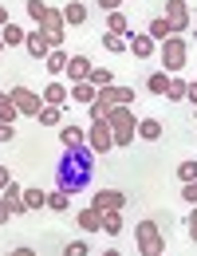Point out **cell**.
Returning a JSON list of instances; mask_svg holds the SVG:
<instances>
[{"label": "cell", "instance_id": "1", "mask_svg": "<svg viewBox=\"0 0 197 256\" xmlns=\"http://www.w3.org/2000/svg\"><path fill=\"white\" fill-rule=\"evenodd\" d=\"M95 150L91 146H79V150H67V158L60 162L56 178H60V190L79 193L83 186H91V170H95Z\"/></svg>", "mask_w": 197, "mask_h": 256}, {"label": "cell", "instance_id": "2", "mask_svg": "<svg viewBox=\"0 0 197 256\" xmlns=\"http://www.w3.org/2000/svg\"><path fill=\"white\" fill-rule=\"evenodd\" d=\"M106 126H110V134H114V146H130L134 134H138V122H134V110L130 106H114L110 114H106Z\"/></svg>", "mask_w": 197, "mask_h": 256}, {"label": "cell", "instance_id": "3", "mask_svg": "<svg viewBox=\"0 0 197 256\" xmlns=\"http://www.w3.org/2000/svg\"><path fill=\"white\" fill-rule=\"evenodd\" d=\"M134 240H138V252L142 256H162L166 252V236L154 221H138L134 224Z\"/></svg>", "mask_w": 197, "mask_h": 256}, {"label": "cell", "instance_id": "4", "mask_svg": "<svg viewBox=\"0 0 197 256\" xmlns=\"http://www.w3.org/2000/svg\"><path fill=\"white\" fill-rule=\"evenodd\" d=\"M190 60V44H186V36H170L162 44V71L166 75H178L182 67Z\"/></svg>", "mask_w": 197, "mask_h": 256}, {"label": "cell", "instance_id": "5", "mask_svg": "<svg viewBox=\"0 0 197 256\" xmlns=\"http://www.w3.org/2000/svg\"><path fill=\"white\" fill-rule=\"evenodd\" d=\"M36 28H40V32L48 36V44H52V48H60V44H64V32H67L64 8H48V16H44V20L36 24Z\"/></svg>", "mask_w": 197, "mask_h": 256}, {"label": "cell", "instance_id": "6", "mask_svg": "<svg viewBox=\"0 0 197 256\" xmlns=\"http://www.w3.org/2000/svg\"><path fill=\"white\" fill-rule=\"evenodd\" d=\"M8 95H12V102H16V110H20V114H28V118H40V110L48 106L44 95H36V91H28V87H12Z\"/></svg>", "mask_w": 197, "mask_h": 256}, {"label": "cell", "instance_id": "7", "mask_svg": "<svg viewBox=\"0 0 197 256\" xmlns=\"http://www.w3.org/2000/svg\"><path fill=\"white\" fill-rule=\"evenodd\" d=\"M87 146H91L95 154H110V150H114V134H110V126H106V122H91V130H87Z\"/></svg>", "mask_w": 197, "mask_h": 256}, {"label": "cell", "instance_id": "8", "mask_svg": "<svg viewBox=\"0 0 197 256\" xmlns=\"http://www.w3.org/2000/svg\"><path fill=\"white\" fill-rule=\"evenodd\" d=\"M166 20H170L174 36H182L190 28V4L186 0H166Z\"/></svg>", "mask_w": 197, "mask_h": 256}, {"label": "cell", "instance_id": "9", "mask_svg": "<svg viewBox=\"0 0 197 256\" xmlns=\"http://www.w3.org/2000/svg\"><path fill=\"white\" fill-rule=\"evenodd\" d=\"M126 205V193L122 190H98L95 197H91V209H98V213H114V209H122Z\"/></svg>", "mask_w": 197, "mask_h": 256}, {"label": "cell", "instance_id": "10", "mask_svg": "<svg viewBox=\"0 0 197 256\" xmlns=\"http://www.w3.org/2000/svg\"><path fill=\"white\" fill-rule=\"evenodd\" d=\"M24 52H28L32 60H48V56H52L56 48L48 44V36L40 32V28H36V32H28V40H24Z\"/></svg>", "mask_w": 197, "mask_h": 256}, {"label": "cell", "instance_id": "11", "mask_svg": "<svg viewBox=\"0 0 197 256\" xmlns=\"http://www.w3.org/2000/svg\"><path fill=\"white\" fill-rule=\"evenodd\" d=\"M126 44H130V52H134V60H150L154 56V40H150V32H130L126 36Z\"/></svg>", "mask_w": 197, "mask_h": 256}, {"label": "cell", "instance_id": "12", "mask_svg": "<svg viewBox=\"0 0 197 256\" xmlns=\"http://www.w3.org/2000/svg\"><path fill=\"white\" fill-rule=\"evenodd\" d=\"M44 102H48V106H67V102H71V87L60 83V79H52V83L44 87Z\"/></svg>", "mask_w": 197, "mask_h": 256}, {"label": "cell", "instance_id": "13", "mask_svg": "<svg viewBox=\"0 0 197 256\" xmlns=\"http://www.w3.org/2000/svg\"><path fill=\"white\" fill-rule=\"evenodd\" d=\"M60 142H64V150H79V146H87V130L75 126V122H64L60 126Z\"/></svg>", "mask_w": 197, "mask_h": 256}, {"label": "cell", "instance_id": "14", "mask_svg": "<svg viewBox=\"0 0 197 256\" xmlns=\"http://www.w3.org/2000/svg\"><path fill=\"white\" fill-rule=\"evenodd\" d=\"M87 110H91V122H106V114L114 110V98H110V91L102 87V91H98V95H95V102H91Z\"/></svg>", "mask_w": 197, "mask_h": 256}, {"label": "cell", "instance_id": "15", "mask_svg": "<svg viewBox=\"0 0 197 256\" xmlns=\"http://www.w3.org/2000/svg\"><path fill=\"white\" fill-rule=\"evenodd\" d=\"M75 224H79L83 232H102V213L87 205V209H79V213H75Z\"/></svg>", "mask_w": 197, "mask_h": 256}, {"label": "cell", "instance_id": "16", "mask_svg": "<svg viewBox=\"0 0 197 256\" xmlns=\"http://www.w3.org/2000/svg\"><path fill=\"white\" fill-rule=\"evenodd\" d=\"M67 64H71V56H67L64 48H56V52H52V56H48V60H44V71H48V75H56V79H60V75H67Z\"/></svg>", "mask_w": 197, "mask_h": 256}, {"label": "cell", "instance_id": "17", "mask_svg": "<svg viewBox=\"0 0 197 256\" xmlns=\"http://www.w3.org/2000/svg\"><path fill=\"white\" fill-rule=\"evenodd\" d=\"M67 75H71V83H87V75H91V60H87V56H71Z\"/></svg>", "mask_w": 197, "mask_h": 256}, {"label": "cell", "instance_id": "18", "mask_svg": "<svg viewBox=\"0 0 197 256\" xmlns=\"http://www.w3.org/2000/svg\"><path fill=\"white\" fill-rule=\"evenodd\" d=\"M0 40H4V48H24V40H28V32H24L20 24H12V20H8V24L0 28Z\"/></svg>", "mask_w": 197, "mask_h": 256}, {"label": "cell", "instance_id": "19", "mask_svg": "<svg viewBox=\"0 0 197 256\" xmlns=\"http://www.w3.org/2000/svg\"><path fill=\"white\" fill-rule=\"evenodd\" d=\"M64 20L71 24V28H79V24H87V8H83L79 0H71V4H64Z\"/></svg>", "mask_w": 197, "mask_h": 256}, {"label": "cell", "instance_id": "20", "mask_svg": "<svg viewBox=\"0 0 197 256\" xmlns=\"http://www.w3.org/2000/svg\"><path fill=\"white\" fill-rule=\"evenodd\" d=\"M146 32H150L154 44H166V40L174 36V28H170V20H166V16H158V20H150V28H146Z\"/></svg>", "mask_w": 197, "mask_h": 256}, {"label": "cell", "instance_id": "21", "mask_svg": "<svg viewBox=\"0 0 197 256\" xmlns=\"http://www.w3.org/2000/svg\"><path fill=\"white\" fill-rule=\"evenodd\" d=\"M162 122H158V118H142V122H138V138H146V142H158V138H162Z\"/></svg>", "mask_w": 197, "mask_h": 256}, {"label": "cell", "instance_id": "22", "mask_svg": "<svg viewBox=\"0 0 197 256\" xmlns=\"http://www.w3.org/2000/svg\"><path fill=\"white\" fill-rule=\"evenodd\" d=\"M95 95H98V87H91V83H71V102H95Z\"/></svg>", "mask_w": 197, "mask_h": 256}, {"label": "cell", "instance_id": "23", "mask_svg": "<svg viewBox=\"0 0 197 256\" xmlns=\"http://www.w3.org/2000/svg\"><path fill=\"white\" fill-rule=\"evenodd\" d=\"M106 32H114V36H130V20H126L122 12H106Z\"/></svg>", "mask_w": 197, "mask_h": 256}, {"label": "cell", "instance_id": "24", "mask_svg": "<svg viewBox=\"0 0 197 256\" xmlns=\"http://www.w3.org/2000/svg\"><path fill=\"white\" fill-rule=\"evenodd\" d=\"M87 83L102 91V87H114V75H110V67H91V75H87Z\"/></svg>", "mask_w": 197, "mask_h": 256}, {"label": "cell", "instance_id": "25", "mask_svg": "<svg viewBox=\"0 0 197 256\" xmlns=\"http://www.w3.org/2000/svg\"><path fill=\"white\" fill-rule=\"evenodd\" d=\"M166 87H170V75L166 71H150L146 75V91L150 95H166Z\"/></svg>", "mask_w": 197, "mask_h": 256}, {"label": "cell", "instance_id": "26", "mask_svg": "<svg viewBox=\"0 0 197 256\" xmlns=\"http://www.w3.org/2000/svg\"><path fill=\"white\" fill-rule=\"evenodd\" d=\"M24 205H28V209H48V193L40 190V186H28V190H24Z\"/></svg>", "mask_w": 197, "mask_h": 256}, {"label": "cell", "instance_id": "27", "mask_svg": "<svg viewBox=\"0 0 197 256\" xmlns=\"http://www.w3.org/2000/svg\"><path fill=\"white\" fill-rule=\"evenodd\" d=\"M102 232H106V236H118V232H122V209L102 213Z\"/></svg>", "mask_w": 197, "mask_h": 256}, {"label": "cell", "instance_id": "28", "mask_svg": "<svg viewBox=\"0 0 197 256\" xmlns=\"http://www.w3.org/2000/svg\"><path fill=\"white\" fill-rule=\"evenodd\" d=\"M48 209H56V213H67V209H71V193H67V190L48 193Z\"/></svg>", "mask_w": 197, "mask_h": 256}, {"label": "cell", "instance_id": "29", "mask_svg": "<svg viewBox=\"0 0 197 256\" xmlns=\"http://www.w3.org/2000/svg\"><path fill=\"white\" fill-rule=\"evenodd\" d=\"M102 48H106V52H114V56H122V52H130V44H126L122 36H114V32H102Z\"/></svg>", "mask_w": 197, "mask_h": 256}, {"label": "cell", "instance_id": "30", "mask_svg": "<svg viewBox=\"0 0 197 256\" xmlns=\"http://www.w3.org/2000/svg\"><path fill=\"white\" fill-rule=\"evenodd\" d=\"M16 102H12V95L8 91H0V122H16Z\"/></svg>", "mask_w": 197, "mask_h": 256}, {"label": "cell", "instance_id": "31", "mask_svg": "<svg viewBox=\"0 0 197 256\" xmlns=\"http://www.w3.org/2000/svg\"><path fill=\"white\" fill-rule=\"evenodd\" d=\"M64 122V106H44L40 110V126H60Z\"/></svg>", "mask_w": 197, "mask_h": 256}, {"label": "cell", "instance_id": "32", "mask_svg": "<svg viewBox=\"0 0 197 256\" xmlns=\"http://www.w3.org/2000/svg\"><path fill=\"white\" fill-rule=\"evenodd\" d=\"M186 91H190V83H186V79H178V75H170V87H166V98H174V102H178V98H186Z\"/></svg>", "mask_w": 197, "mask_h": 256}, {"label": "cell", "instance_id": "33", "mask_svg": "<svg viewBox=\"0 0 197 256\" xmlns=\"http://www.w3.org/2000/svg\"><path fill=\"white\" fill-rule=\"evenodd\" d=\"M110 98H114V106H130L134 102V87H106Z\"/></svg>", "mask_w": 197, "mask_h": 256}, {"label": "cell", "instance_id": "34", "mask_svg": "<svg viewBox=\"0 0 197 256\" xmlns=\"http://www.w3.org/2000/svg\"><path fill=\"white\" fill-rule=\"evenodd\" d=\"M0 197H4V201H24V186H20L16 178H12V182H8L4 190H0Z\"/></svg>", "mask_w": 197, "mask_h": 256}, {"label": "cell", "instance_id": "35", "mask_svg": "<svg viewBox=\"0 0 197 256\" xmlns=\"http://www.w3.org/2000/svg\"><path fill=\"white\" fill-rule=\"evenodd\" d=\"M178 178H182V186L197 182V162H182V166H178Z\"/></svg>", "mask_w": 197, "mask_h": 256}, {"label": "cell", "instance_id": "36", "mask_svg": "<svg viewBox=\"0 0 197 256\" xmlns=\"http://www.w3.org/2000/svg\"><path fill=\"white\" fill-rule=\"evenodd\" d=\"M64 256H91V248H87V240H71L64 244Z\"/></svg>", "mask_w": 197, "mask_h": 256}, {"label": "cell", "instance_id": "37", "mask_svg": "<svg viewBox=\"0 0 197 256\" xmlns=\"http://www.w3.org/2000/svg\"><path fill=\"white\" fill-rule=\"evenodd\" d=\"M28 16H32L36 24H40V20L48 16V4H44V0H28Z\"/></svg>", "mask_w": 197, "mask_h": 256}, {"label": "cell", "instance_id": "38", "mask_svg": "<svg viewBox=\"0 0 197 256\" xmlns=\"http://www.w3.org/2000/svg\"><path fill=\"white\" fill-rule=\"evenodd\" d=\"M122 4H126V0H98L102 12H122Z\"/></svg>", "mask_w": 197, "mask_h": 256}, {"label": "cell", "instance_id": "39", "mask_svg": "<svg viewBox=\"0 0 197 256\" xmlns=\"http://www.w3.org/2000/svg\"><path fill=\"white\" fill-rule=\"evenodd\" d=\"M182 197H186L190 205H197V182H190V186H182Z\"/></svg>", "mask_w": 197, "mask_h": 256}, {"label": "cell", "instance_id": "40", "mask_svg": "<svg viewBox=\"0 0 197 256\" xmlns=\"http://www.w3.org/2000/svg\"><path fill=\"white\" fill-rule=\"evenodd\" d=\"M16 138V130H12V122H0V142H12Z\"/></svg>", "mask_w": 197, "mask_h": 256}, {"label": "cell", "instance_id": "41", "mask_svg": "<svg viewBox=\"0 0 197 256\" xmlns=\"http://www.w3.org/2000/svg\"><path fill=\"white\" fill-rule=\"evenodd\" d=\"M186 224H190V236H194V244H197V205H194V213H190V221H186Z\"/></svg>", "mask_w": 197, "mask_h": 256}, {"label": "cell", "instance_id": "42", "mask_svg": "<svg viewBox=\"0 0 197 256\" xmlns=\"http://www.w3.org/2000/svg\"><path fill=\"white\" fill-rule=\"evenodd\" d=\"M8 182H12V170H8V166H4V162H0V190H4V186H8Z\"/></svg>", "mask_w": 197, "mask_h": 256}, {"label": "cell", "instance_id": "43", "mask_svg": "<svg viewBox=\"0 0 197 256\" xmlns=\"http://www.w3.org/2000/svg\"><path fill=\"white\" fill-rule=\"evenodd\" d=\"M8 217H12V209H8V201L0 197V224H8Z\"/></svg>", "mask_w": 197, "mask_h": 256}, {"label": "cell", "instance_id": "44", "mask_svg": "<svg viewBox=\"0 0 197 256\" xmlns=\"http://www.w3.org/2000/svg\"><path fill=\"white\" fill-rule=\"evenodd\" d=\"M4 256H36V252L28 248V244H20V248H12V252H4Z\"/></svg>", "mask_w": 197, "mask_h": 256}, {"label": "cell", "instance_id": "45", "mask_svg": "<svg viewBox=\"0 0 197 256\" xmlns=\"http://www.w3.org/2000/svg\"><path fill=\"white\" fill-rule=\"evenodd\" d=\"M186 98H190V102H194V106H197V79H194V83H190V91H186Z\"/></svg>", "mask_w": 197, "mask_h": 256}, {"label": "cell", "instance_id": "46", "mask_svg": "<svg viewBox=\"0 0 197 256\" xmlns=\"http://www.w3.org/2000/svg\"><path fill=\"white\" fill-rule=\"evenodd\" d=\"M4 24H8V8L0 4V28H4Z\"/></svg>", "mask_w": 197, "mask_h": 256}, {"label": "cell", "instance_id": "47", "mask_svg": "<svg viewBox=\"0 0 197 256\" xmlns=\"http://www.w3.org/2000/svg\"><path fill=\"white\" fill-rule=\"evenodd\" d=\"M102 256H122V252H118V248H106V252H102Z\"/></svg>", "mask_w": 197, "mask_h": 256}, {"label": "cell", "instance_id": "48", "mask_svg": "<svg viewBox=\"0 0 197 256\" xmlns=\"http://www.w3.org/2000/svg\"><path fill=\"white\" fill-rule=\"evenodd\" d=\"M0 52H4V40H0Z\"/></svg>", "mask_w": 197, "mask_h": 256}, {"label": "cell", "instance_id": "49", "mask_svg": "<svg viewBox=\"0 0 197 256\" xmlns=\"http://www.w3.org/2000/svg\"><path fill=\"white\" fill-rule=\"evenodd\" d=\"M194 110H197V106H194Z\"/></svg>", "mask_w": 197, "mask_h": 256}]
</instances>
